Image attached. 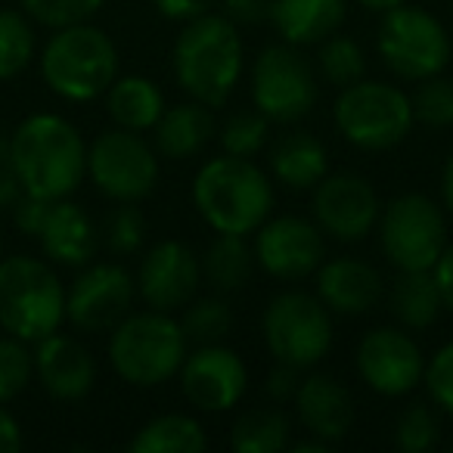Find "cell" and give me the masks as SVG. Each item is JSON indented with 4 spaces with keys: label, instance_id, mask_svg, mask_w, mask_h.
Instances as JSON below:
<instances>
[{
    "label": "cell",
    "instance_id": "cell-1",
    "mask_svg": "<svg viewBox=\"0 0 453 453\" xmlns=\"http://www.w3.org/2000/svg\"><path fill=\"white\" fill-rule=\"evenodd\" d=\"M22 193L41 199H69L88 177V143L69 119L35 112L10 134Z\"/></svg>",
    "mask_w": 453,
    "mask_h": 453
},
{
    "label": "cell",
    "instance_id": "cell-4",
    "mask_svg": "<svg viewBox=\"0 0 453 453\" xmlns=\"http://www.w3.org/2000/svg\"><path fill=\"white\" fill-rule=\"evenodd\" d=\"M189 339L165 311H140L119 320L109 335V364L115 376L137 388H156L180 372Z\"/></svg>",
    "mask_w": 453,
    "mask_h": 453
},
{
    "label": "cell",
    "instance_id": "cell-12",
    "mask_svg": "<svg viewBox=\"0 0 453 453\" xmlns=\"http://www.w3.org/2000/svg\"><path fill=\"white\" fill-rule=\"evenodd\" d=\"M88 177L112 202H140L156 189L158 156L137 131L115 125L88 146Z\"/></svg>",
    "mask_w": 453,
    "mask_h": 453
},
{
    "label": "cell",
    "instance_id": "cell-40",
    "mask_svg": "<svg viewBox=\"0 0 453 453\" xmlns=\"http://www.w3.org/2000/svg\"><path fill=\"white\" fill-rule=\"evenodd\" d=\"M422 382H426L428 401L447 416H453V339L428 357Z\"/></svg>",
    "mask_w": 453,
    "mask_h": 453
},
{
    "label": "cell",
    "instance_id": "cell-35",
    "mask_svg": "<svg viewBox=\"0 0 453 453\" xmlns=\"http://www.w3.org/2000/svg\"><path fill=\"white\" fill-rule=\"evenodd\" d=\"M413 103V119L426 127H450L453 125V78L432 75L426 81H416L410 96Z\"/></svg>",
    "mask_w": 453,
    "mask_h": 453
},
{
    "label": "cell",
    "instance_id": "cell-26",
    "mask_svg": "<svg viewBox=\"0 0 453 453\" xmlns=\"http://www.w3.org/2000/svg\"><path fill=\"white\" fill-rule=\"evenodd\" d=\"M106 112L119 127L152 131L165 112V96L156 81L143 75H119L106 90Z\"/></svg>",
    "mask_w": 453,
    "mask_h": 453
},
{
    "label": "cell",
    "instance_id": "cell-45",
    "mask_svg": "<svg viewBox=\"0 0 453 453\" xmlns=\"http://www.w3.org/2000/svg\"><path fill=\"white\" fill-rule=\"evenodd\" d=\"M218 0H152V7L171 22H189L199 16L211 13V7Z\"/></svg>",
    "mask_w": 453,
    "mask_h": 453
},
{
    "label": "cell",
    "instance_id": "cell-28",
    "mask_svg": "<svg viewBox=\"0 0 453 453\" xmlns=\"http://www.w3.org/2000/svg\"><path fill=\"white\" fill-rule=\"evenodd\" d=\"M208 447V434L196 416L162 413L150 419L131 441L134 453H202Z\"/></svg>",
    "mask_w": 453,
    "mask_h": 453
},
{
    "label": "cell",
    "instance_id": "cell-34",
    "mask_svg": "<svg viewBox=\"0 0 453 453\" xmlns=\"http://www.w3.org/2000/svg\"><path fill=\"white\" fill-rule=\"evenodd\" d=\"M267 134H271V119L261 115L258 109L249 112H236L220 125V146L230 156L252 158L267 146Z\"/></svg>",
    "mask_w": 453,
    "mask_h": 453
},
{
    "label": "cell",
    "instance_id": "cell-41",
    "mask_svg": "<svg viewBox=\"0 0 453 453\" xmlns=\"http://www.w3.org/2000/svg\"><path fill=\"white\" fill-rule=\"evenodd\" d=\"M50 205H53V199H41V196L22 193L19 199L13 202V220H16V226H19V234L35 236V240H38Z\"/></svg>",
    "mask_w": 453,
    "mask_h": 453
},
{
    "label": "cell",
    "instance_id": "cell-49",
    "mask_svg": "<svg viewBox=\"0 0 453 453\" xmlns=\"http://www.w3.org/2000/svg\"><path fill=\"white\" fill-rule=\"evenodd\" d=\"M354 4L364 7V10H370V13H388V10L401 7L403 0H354Z\"/></svg>",
    "mask_w": 453,
    "mask_h": 453
},
{
    "label": "cell",
    "instance_id": "cell-14",
    "mask_svg": "<svg viewBox=\"0 0 453 453\" xmlns=\"http://www.w3.org/2000/svg\"><path fill=\"white\" fill-rule=\"evenodd\" d=\"M137 280L121 265H84L65 289V320L81 333H103L131 314Z\"/></svg>",
    "mask_w": 453,
    "mask_h": 453
},
{
    "label": "cell",
    "instance_id": "cell-25",
    "mask_svg": "<svg viewBox=\"0 0 453 453\" xmlns=\"http://www.w3.org/2000/svg\"><path fill=\"white\" fill-rule=\"evenodd\" d=\"M271 174L289 189H314L329 174L326 146L314 134H286L271 150Z\"/></svg>",
    "mask_w": 453,
    "mask_h": 453
},
{
    "label": "cell",
    "instance_id": "cell-22",
    "mask_svg": "<svg viewBox=\"0 0 453 453\" xmlns=\"http://www.w3.org/2000/svg\"><path fill=\"white\" fill-rule=\"evenodd\" d=\"M38 242L53 265L84 267L94 261L96 249H100V234L81 205H75L72 199H53Z\"/></svg>",
    "mask_w": 453,
    "mask_h": 453
},
{
    "label": "cell",
    "instance_id": "cell-20",
    "mask_svg": "<svg viewBox=\"0 0 453 453\" xmlns=\"http://www.w3.org/2000/svg\"><path fill=\"white\" fill-rule=\"evenodd\" d=\"M35 376L57 401H81L96 382V360L78 339L53 333L38 342Z\"/></svg>",
    "mask_w": 453,
    "mask_h": 453
},
{
    "label": "cell",
    "instance_id": "cell-15",
    "mask_svg": "<svg viewBox=\"0 0 453 453\" xmlns=\"http://www.w3.org/2000/svg\"><path fill=\"white\" fill-rule=\"evenodd\" d=\"M314 224L323 236L339 242H360L376 230L382 202L366 177L360 174H326L314 187Z\"/></svg>",
    "mask_w": 453,
    "mask_h": 453
},
{
    "label": "cell",
    "instance_id": "cell-10",
    "mask_svg": "<svg viewBox=\"0 0 453 453\" xmlns=\"http://www.w3.org/2000/svg\"><path fill=\"white\" fill-rule=\"evenodd\" d=\"M376 50L391 75L403 81H426L441 75L450 63V35L432 13L401 4L382 13Z\"/></svg>",
    "mask_w": 453,
    "mask_h": 453
},
{
    "label": "cell",
    "instance_id": "cell-16",
    "mask_svg": "<svg viewBox=\"0 0 453 453\" xmlns=\"http://www.w3.org/2000/svg\"><path fill=\"white\" fill-rule=\"evenodd\" d=\"M177 376H180L183 397L202 413L234 410L249 388L246 360L234 348L220 345V342L196 345V351H187Z\"/></svg>",
    "mask_w": 453,
    "mask_h": 453
},
{
    "label": "cell",
    "instance_id": "cell-3",
    "mask_svg": "<svg viewBox=\"0 0 453 453\" xmlns=\"http://www.w3.org/2000/svg\"><path fill=\"white\" fill-rule=\"evenodd\" d=\"M193 205L214 234L249 236L273 208V180L242 156H214L196 171Z\"/></svg>",
    "mask_w": 453,
    "mask_h": 453
},
{
    "label": "cell",
    "instance_id": "cell-48",
    "mask_svg": "<svg viewBox=\"0 0 453 453\" xmlns=\"http://www.w3.org/2000/svg\"><path fill=\"white\" fill-rule=\"evenodd\" d=\"M441 205H444L447 218L453 220V156L444 162V171H441Z\"/></svg>",
    "mask_w": 453,
    "mask_h": 453
},
{
    "label": "cell",
    "instance_id": "cell-23",
    "mask_svg": "<svg viewBox=\"0 0 453 453\" xmlns=\"http://www.w3.org/2000/svg\"><path fill=\"white\" fill-rule=\"evenodd\" d=\"M348 16V0H273L271 22L286 44L311 47L339 35Z\"/></svg>",
    "mask_w": 453,
    "mask_h": 453
},
{
    "label": "cell",
    "instance_id": "cell-21",
    "mask_svg": "<svg viewBox=\"0 0 453 453\" xmlns=\"http://www.w3.org/2000/svg\"><path fill=\"white\" fill-rule=\"evenodd\" d=\"M296 413L308 434L326 444H339L354 426L351 391L326 372H311L296 391Z\"/></svg>",
    "mask_w": 453,
    "mask_h": 453
},
{
    "label": "cell",
    "instance_id": "cell-43",
    "mask_svg": "<svg viewBox=\"0 0 453 453\" xmlns=\"http://www.w3.org/2000/svg\"><path fill=\"white\" fill-rule=\"evenodd\" d=\"M22 196V183L13 165V150H10V137L0 134V208H13V202Z\"/></svg>",
    "mask_w": 453,
    "mask_h": 453
},
{
    "label": "cell",
    "instance_id": "cell-2",
    "mask_svg": "<svg viewBox=\"0 0 453 453\" xmlns=\"http://www.w3.org/2000/svg\"><path fill=\"white\" fill-rule=\"evenodd\" d=\"M240 28L224 13H205L199 19H189L174 41L177 84L189 94V100L214 109L224 106L226 96L234 94L246 65Z\"/></svg>",
    "mask_w": 453,
    "mask_h": 453
},
{
    "label": "cell",
    "instance_id": "cell-27",
    "mask_svg": "<svg viewBox=\"0 0 453 453\" xmlns=\"http://www.w3.org/2000/svg\"><path fill=\"white\" fill-rule=\"evenodd\" d=\"M388 311L403 329H426L444 311L434 271H397L388 289Z\"/></svg>",
    "mask_w": 453,
    "mask_h": 453
},
{
    "label": "cell",
    "instance_id": "cell-18",
    "mask_svg": "<svg viewBox=\"0 0 453 453\" xmlns=\"http://www.w3.org/2000/svg\"><path fill=\"white\" fill-rule=\"evenodd\" d=\"M202 283V261L187 242L165 240L156 242L143 255L137 271V292L152 311H174L187 308L196 298Z\"/></svg>",
    "mask_w": 453,
    "mask_h": 453
},
{
    "label": "cell",
    "instance_id": "cell-29",
    "mask_svg": "<svg viewBox=\"0 0 453 453\" xmlns=\"http://www.w3.org/2000/svg\"><path fill=\"white\" fill-rule=\"evenodd\" d=\"M289 416L280 407H255L234 422L230 447L236 453H280L289 447Z\"/></svg>",
    "mask_w": 453,
    "mask_h": 453
},
{
    "label": "cell",
    "instance_id": "cell-44",
    "mask_svg": "<svg viewBox=\"0 0 453 453\" xmlns=\"http://www.w3.org/2000/svg\"><path fill=\"white\" fill-rule=\"evenodd\" d=\"M273 0H224V16L234 26H258L271 19Z\"/></svg>",
    "mask_w": 453,
    "mask_h": 453
},
{
    "label": "cell",
    "instance_id": "cell-38",
    "mask_svg": "<svg viewBox=\"0 0 453 453\" xmlns=\"http://www.w3.org/2000/svg\"><path fill=\"white\" fill-rule=\"evenodd\" d=\"M106 0H19L22 13L28 19H35L38 26L47 28H65L78 26V22H88L90 16L100 13V7Z\"/></svg>",
    "mask_w": 453,
    "mask_h": 453
},
{
    "label": "cell",
    "instance_id": "cell-51",
    "mask_svg": "<svg viewBox=\"0 0 453 453\" xmlns=\"http://www.w3.org/2000/svg\"><path fill=\"white\" fill-rule=\"evenodd\" d=\"M450 450H453V444H450Z\"/></svg>",
    "mask_w": 453,
    "mask_h": 453
},
{
    "label": "cell",
    "instance_id": "cell-39",
    "mask_svg": "<svg viewBox=\"0 0 453 453\" xmlns=\"http://www.w3.org/2000/svg\"><path fill=\"white\" fill-rule=\"evenodd\" d=\"M106 242L115 255H134L146 242V220L134 202H119L106 224Z\"/></svg>",
    "mask_w": 453,
    "mask_h": 453
},
{
    "label": "cell",
    "instance_id": "cell-7",
    "mask_svg": "<svg viewBox=\"0 0 453 453\" xmlns=\"http://www.w3.org/2000/svg\"><path fill=\"white\" fill-rule=\"evenodd\" d=\"M333 119L342 137L366 152L395 150L416 125L413 103L401 88L388 81H366V78L342 88L333 106Z\"/></svg>",
    "mask_w": 453,
    "mask_h": 453
},
{
    "label": "cell",
    "instance_id": "cell-19",
    "mask_svg": "<svg viewBox=\"0 0 453 453\" xmlns=\"http://www.w3.org/2000/svg\"><path fill=\"white\" fill-rule=\"evenodd\" d=\"M317 298L326 304L333 314L360 317L370 314L385 296V280L370 261L351 258H329L317 267Z\"/></svg>",
    "mask_w": 453,
    "mask_h": 453
},
{
    "label": "cell",
    "instance_id": "cell-33",
    "mask_svg": "<svg viewBox=\"0 0 453 453\" xmlns=\"http://www.w3.org/2000/svg\"><path fill=\"white\" fill-rule=\"evenodd\" d=\"M317 69L335 88H348V84L366 78V57L360 50L357 41L345 38V35H333L320 44L317 53Z\"/></svg>",
    "mask_w": 453,
    "mask_h": 453
},
{
    "label": "cell",
    "instance_id": "cell-30",
    "mask_svg": "<svg viewBox=\"0 0 453 453\" xmlns=\"http://www.w3.org/2000/svg\"><path fill=\"white\" fill-rule=\"evenodd\" d=\"M252 261L255 252L249 249L246 236L218 234L211 246H208L202 271H205V280L218 292H236L246 286L249 273H252Z\"/></svg>",
    "mask_w": 453,
    "mask_h": 453
},
{
    "label": "cell",
    "instance_id": "cell-5",
    "mask_svg": "<svg viewBox=\"0 0 453 453\" xmlns=\"http://www.w3.org/2000/svg\"><path fill=\"white\" fill-rule=\"evenodd\" d=\"M41 78L63 100L90 103L119 78V47L90 22L57 28L41 50Z\"/></svg>",
    "mask_w": 453,
    "mask_h": 453
},
{
    "label": "cell",
    "instance_id": "cell-6",
    "mask_svg": "<svg viewBox=\"0 0 453 453\" xmlns=\"http://www.w3.org/2000/svg\"><path fill=\"white\" fill-rule=\"evenodd\" d=\"M65 320V286L47 261L32 255L0 258V329L22 342L59 333Z\"/></svg>",
    "mask_w": 453,
    "mask_h": 453
},
{
    "label": "cell",
    "instance_id": "cell-36",
    "mask_svg": "<svg viewBox=\"0 0 453 453\" xmlns=\"http://www.w3.org/2000/svg\"><path fill=\"white\" fill-rule=\"evenodd\" d=\"M441 419L428 403H410L395 422V447L401 453H426L438 444Z\"/></svg>",
    "mask_w": 453,
    "mask_h": 453
},
{
    "label": "cell",
    "instance_id": "cell-13",
    "mask_svg": "<svg viewBox=\"0 0 453 453\" xmlns=\"http://www.w3.org/2000/svg\"><path fill=\"white\" fill-rule=\"evenodd\" d=\"M255 261L267 277L280 283H298L317 273L326 261V240L323 230L308 218L298 214H280L267 218L255 230Z\"/></svg>",
    "mask_w": 453,
    "mask_h": 453
},
{
    "label": "cell",
    "instance_id": "cell-31",
    "mask_svg": "<svg viewBox=\"0 0 453 453\" xmlns=\"http://www.w3.org/2000/svg\"><path fill=\"white\" fill-rule=\"evenodd\" d=\"M35 59V28L19 10H0V81H13Z\"/></svg>",
    "mask_w": 453,
    "mask_h": 453
},
{
    "label": "cell",
    "instance_id": "cell-32",
    "mask_svg": "<svg viewBox=\"0 0 453 453\" xmlns=\"http://www.w3.org/2000/svg\"><path fill=\"white\" fill-rule=\"evenodd\" d=\"M180 326L193 345H211V342H220L230 333V326H234V311L218 296L193 298V302L183 308Z\"/></svg>",
    "mask_w": 453,
    "mask_h": 453
},
{
    "label": "cell",
    "instance_id": "cell-8",
    "mask_svg": "<svg viewBox=\"0 0 453 453\" xmlns=\"http://www.w3.org/2000/svg\"><path fill=\"white\" fill-rule=\"evenodd\" d=\"M379 246L397 271H434L450 242V218L444 205L426 193H403L382 205Z\"/></svg>",
    "mask_w": 453,
    "mask_h": 453
},
{
    "label": "cell",
    "instance_id": "cell-9",
    "mask_svg": "<svg viewBox=\"0 0 453 453\" xmlns=\"http://www.w3.org/2000/svg\"><path fill=\"white\" fill-rule=\"evenodd\" d=\"M261 333L273 360L311 370L333 348V311L311 292H280L265 308Z\"/></svg>",
    "mask_w": 453,
    "mask_h": 453
},
{
    "label": "cell",
    "instance_id": "cell-17",
    "mask_svg": "<svg viewBox=\"0 0 453 453\" xmlns=\"http://www.w3.org/2000/svg\"><path fill=\"white\" fill-rule=\"evenodd\" d=\"M357 372L366 388L385 397L410 395L426 376V354L413 335L397 326H379L360 339Z\"/></svg>",
    "mask_w": 453,
    "mask_h": 453
},
{
    "label": "cell",
    "instance_id": "cell-24",
    "mask_svg": "<svg viewBox=\"0 0 453 453\" xmlns=\"http://www.w3.org/2000/svg\"><path fill=\"white\" fill-rule=\"evenodd\" d=\"M156 131V152L171 162H187V158L199 156L214 137V115L208 106L189 100L180 106H171L162 112Z\"/></svg>",
    "mask_w": 453,
    "mask_h": 453
},
{
    "label": "cell",
    "instance_id": "cell-37",
    "mask_svg": "<svg viewBox=\"0 0 453 453\" xmlns=\"http://www.w3.org/2000/svg\"><path fill=\"white\" fill-rule=\"evenodd\" d=\"M35 376V354L28 351V342L16 335H0V403H10L26 391Z\"/></svg>",
    "mask_w": 453,
    "mask_h": 453
},
{
    "label": "cell",
    "instance_id": "cell-11",
    "mask_svg": "<svg viewBox=\"0 0 453 453\" xmlns=\"http://www.w3.org/2000/svg\"><path fill=\"white\" fill-rule=\"evenodd\" d=\"M314 65L296 44H271L252 65V103L277 125H292L317 106Z\"/></svg>",
    "mask_w": 453,
    "mask_h": 453
},
{
    "label": "cell",
    "instance_id": "cell-47",
    "mask_svg": "<svg viewBox=\"0 0 453 453\" xmlns=\"http://www.w3.org/2000/svg\"><path fill=\"white\" fill-rule=\"evenodd\" d=\"M22 450V428L16 416L0 403V453H16Z\"/></svg>",
    "mask_w": 453,
    "mask_h": 453
},
{
    "label": "cell",
    "instance_id": "cell-42",
    "mask_svg": "<svg viewBox=\"0 0 453 453\" xmlns=\"http://www.w3.org/2000/svg\"><path fill=\"white\" fill-rule=\"evenodd\" d=\"M298 385H302V370H298V366H289V364H280V360L265 379V391L273 403L296 401Z\"/></svg>",
    "mask_w": 453,
    "mask_h": 453
},
{
    "label": "cell",
    "instance_id": "cell-50",
    "mask_svg": "<svg viewBox=\"0 0 453 453\" xmlns=\"http://www.w3.org/2000/svg\"><path fill=\"white\" fill-rule=\"evenodd\" d=\"M0 255H4V230H0Z\"/></svg>",
    "mask_w": 453,
    "mask_h": 453
},
{
    "label": "cell",
    "instance_id": "cell-46",
    "mask_svg": "<svg viewBox=\"0 0 453 453\" xmlns=\"http://www.w3.org/2000/svg\"><path fill=\"white\" fill-rule=\"evenodd\" d=\"M434 280H438L441 298H444V311L453 314V240L447 242V249L441 252L438 265H434Z\"/></svg>",
    "mask_w": 453,
    "mask_h": 453
}]
</instances>
